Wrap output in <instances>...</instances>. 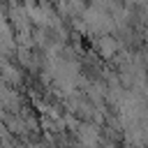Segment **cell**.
Here are the masks:
<instances>
[{
  "label": "cell",
  "mask_w": 148,
  "mask_h": 148,
  "mask_svg": "<svg viewBox=\"0 0 148 148\" xmlns=\"http://www.w3.org/2000/svg\"><path fill=\"white\" fill-rule=\"evenodd\" d=\"M95 44H97L99 56H104V58H111V56L118 51V42H116L111 35H99V39H97Z\"/></svg>",
  "instance_id": "obj_1"
}]
</instances>
